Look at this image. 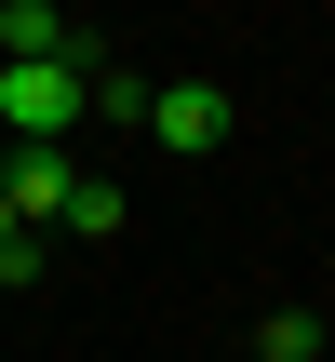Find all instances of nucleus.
Here are the masks:
<instances>
[{"label": "nucleus", "mask_w": 335, "mask_h": 362, "mask_svg": "<svg viewBox=\"0 0 335 362\" xmlns=\"http://www.w3.org/2000/svg\"><path fill=\"white\" fill-rule=\"evenodd\" d=\"M0 121H13L27 148L81 134V121H94V54H27V67H0Z\"/></svg>", "instance_id": "nucleus-1"}, {"label": "nucleus", "mask_w": 335, "mask_h": 362, "mask_svg": "<svg viewBox=\"0 0 335 362\" xmlns=\"http://www.w3.org/2000/svg\"><path fill=\"white\" fill-rule=\"evenodd\" d=\"M148 134H161V148H188V161H201V148H215V134H228V94H215V81H148Z\"/></svg>", "instance_id": "nucleus-2"}, {"label": "nucleus", "mask_w": 335, "mask_h": 362, "mask_svg": "<svg viewBox=\"0 0 335 362\" xmlns=\"http://www.w3.org/2000/svg\"><path fill=\"white\" fill-rule=\"evenodd\" d=\"M27 54H94V40L67 27V0H0V67H27Z\"/></svg>", "instance_id": "nucleus-3"}, {"label": "nucleus", "mask_w": 335, "mask_h": 362, "mask_svg": "<svg viewBox=\"0 0 335 362\" xmlns=\"http://www.w3.org/2000/svg\"><path fill=\"white\" fill-rule=\"evenodd\" d=\"M67 188H81V161H67V148H13V175H0L13 228H27V215H67Z\"/></svg>", "instance_id": "nucleus-4"}, {"label": "nucleus", "mask_w": 335, "mask_h": 362, "mask_svg": "<svg viewBox=\"0 0 335 362\" xmlns=\"http://www.w3.org/2000/svg\"><path fill=\"white\" fill-rule=\"evenodd\" d=\"M94 121H148V81H134L121 54H94Z\"/></svg>", "instance_id": "nucleus-5"}, {"label": "nucleus", "mask_w": 335, "mask_h": 362, "mask_svg": "<svg viewBox=\"0 0 335 362\" xmlns=\"http://www.w3.org/2000/svg\"><path fill=\"white\" fill-rule=\"evenodd\" d=\"M67 228H81V242H107V228H121V188H107V175H81V188H67Z\"/></svg>", "instance_id": "nucleus-6"}, {"label": "nucleus", "mask_w": 335, "mask_h": 362, "mask_svg": "<svg viewBox=\"0 0 335 362\" xmlns=\"http://www.w3.org/2000/svg\"><path fill=\"white\" fill-rule=\"evenodd\" d=\"M255 349H269V362H309V349H322V322H309V309H269V322H255Z\"/></svg>", "instance_id": "nucleus-7"}, {"label": "nucleus", "mask_w": 335, "mask_h": 362, "mask_svg": "<svg viewBox=\"0 0 335 362\" xmlns=\"http://www.w3.org/2000/svg\"><path fill=\"white\" fill-rule=\"evenodd\" d=\"M0 282H40V242L13 228V202H0Z\"/></svg>", "instance_id": "nucleus-8"}]
</instances>
